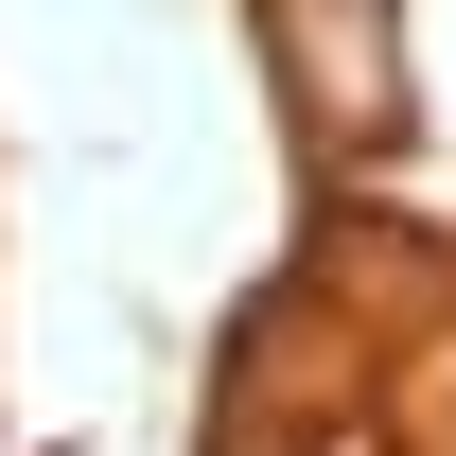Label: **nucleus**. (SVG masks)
Segmentation results:
<instances>
[{"mask_svg":"<svg viewBox=\"0 0 456 456\" xmlns=\"http://www.w3.org/2000/svg\"><path fill=\"white\" fill-rule=\"evenodd\" d=\"M264 18H281V70L316 123H387V18L403 0H264Z\"/></svg>","mask_w":456,"mask_h":456,"instance_id":"nucleus-1","label":"nucleus"}]
</instances>
